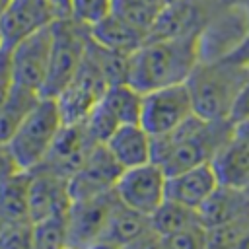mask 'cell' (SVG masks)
Listing matches in <instances>:
<instances>
[{
	"label": "cell",
	"instance_id": "39",
	"mask_svg": "<svg viewBox=\"0 0 249 249\" xmlns=\"http://www.w3.org/2000/svg\"><path fill=\"white\" fill-rule=\"evenodd\" d=\"M8 4H10V0H0V16L4 14V10L8 8Z\"/></svg>",
	"mask_w": 249,
	"mask_h": 249
},
{
	"label": "cell",
	"instance_id": "43",
	"mask_svg": "<svg viewBox=\"0 0 249 249\" xmlns=\"http://www.w3.org/2000/svg\"><path fill=\"white\" fill-rule=\"evenodd\" d=\"M62 249H76V247H70V245H66V247H62Z\"/></svg>",
	"mask_w": 249,
	"mask_h": 249
},
{
	"label": "cell",
	"instance_id": "30",
	"mask_svg": "<svg viewBox=\"0 0 249 249\" xmlns=\"http://www.w3.org/2000/svg\"><path fill=\"white\" fill-rule=\"evenodd\" d=\"M113 10V0H72L70 16L80 23L93 25Z\"/></svg>",
	"mask_w": 249,
	"mask_h": 249
},
{
	"label": "cell",
	"instance_id": "19",
	"mask_svg": "<svg viewBox=\"0 0 249 249\" xmlns=\"http://www.w3.org/2000/svg\"><path fill=\"white\" fill-rule=\"evenodd\" d=\"M152 134L140 124H121L105 142L107 150L123 169L152 161Z\"/></svg>",
	"mask_w": 249,
	"mask_h": 249
},
{
	"label": "cell",
	"instance_id": "37",
	"mask_svg": "<svg viewBox=\"0 0 249 249\" xmlns=\"http://www.w3.org/2000/svg\"><path fill=\"white\" fill-rule=\"evenodd\" d=\"M233 249H249V230H247V231H245V235L237 241V245H235Z\"/></svg>",
	"mask_w": 249,
	"mask_h": 249
},
{
	"label": "cell",
	"instance_id": "31",
	"mask_svg": "<svg viewBox=\"0 0 249 249\" xmlns=\"http://www.w3.org/2000/svg\"><path fill=\"white\" fill-rule=\"evenodd\" d=\"M160 249H206V228L196 226L161 237Z\"/></svg>",
	"mask_w": 249,
	"mask_h": 249
},
{
	"label": "cell",
	"instance_id": "17",
	"mask_svg": "<svg viewBox=\"0 0 249 249\" xmlns=\"http://www.w3.org/2000/svg\"><path fill=\"white\" fill-rule=\"evenodd\" d=\"M220 183L216 179V173L208 161V163L195 165L191 169L167 175L165 198L198 210L200 204L214 193V189Z\"/></svg>",
	"mask_w": 249,
	"mask_h": 249
},
{
	"label": "cell",
	"instance_id": "10",
	"mask_svg": "<svg viewBox=\"0 0 249 249\" xmlns=\"http://www.w3.org/2000/svg\"><path fill=\"white\" fill-rule=\"evenodd\" d=\"M117 200L119 198L115 191L82 200H72L66 212L68 245L76 249H88L89 245L97 243L103 237V231Z\"/></svg>",
	"mask_w": 249,
	"mask_h": 249
},
{
	"label": "cell",
	"instance_id": "32",
	"mask_svg": "<svg viewBox=\"0 0 249 249\" xmlns=\"http://www.w3.org/2000/svg\"><path fill=\"white\" fill-rule=\"evenodd\" d=\"M245 117H249V76H247V80H245V84H243V88H241V91H239V95L235 99V105H233L231 115H230V121L237 123V121H241Z\"/></svg>",
	"mask_w": 249,
	"mask_h": 249
},
{
	"label": "cell",
	"instance_id": "13",
	"mask_svg": "<svg viewBox=\"0 0 249 249\" xmlns=\"http://www.w3.org/2000/svg\"><path fill=\"white\" fill-rule=\"evenodd\" d=\"M58 18L51 0H10L0 16L6 49L16 47L29 35L49 27Z\"/></svg>",
	"mask_w": 249,
	"mask_h": 249
},
{
	"label": "cell",
	"instance_id": "29",
	"mask_svg": "<svg viewBox=\"0 0 249 249\" xmlns=\"http://www.w3.org/2000/svg\"><path fill=\"white\" fill-rule=\"evenodd\" d=\"M33 241L35 249H62L68 245V224L66 214L51 216L33 222Z\"/></svg>",
	"mask_w": 249,
	"mask_h": 249
},
{
	"label": "cell",
	"instance_id": "34",
	"mask_svg": "<svg viewBox=\"0 0 249 249\" xmlns=\"http://www.w3.org/2000/svg\"><path fill=\"white\" fill-rule=\"evenodd\" d=\"M70 2H72V0H51V4L54 6L58 18H66V16H70Z\"/></svg>",
	"mask_w": 249,
	"mask_h": 249
},
{
	"label": "cell",
	"instance_id": "44",
	"mask_svg": "<svg viewBox=\"0 0 249 249\" xmlns=\"http://www.w3.org/2000/svg\"><path fill=\"white\" fill-rule=\"evenodd\" d=\"M245 191H247V193H249V181H247V185H245Z\"/></svg>",
	"mask_w": 249,
	"mask_h": 249
},
{
	"label": "cell",
	"instance_id": "5",
	"mask_svg": "<svg viewBox=\"0 0 249 249\" xmlns=\"http://www.w3.org/2000/svg\"><path fill=\"white\" fill-rule=\"evenodd\" d=\"M53 47L43 97H56L78 72L89 43V25L80 23L72 16L56 18L51 23Z\"/></svg>",
	"mask_w": 249,
	"mask_h": 249
},
{
	"label": "cell",
	"instance_id": "3",
	"mask_svg": "<svg viewBox=\"0 0 249 249\" xmlns=\"http://www.w3.org/2000/svg\"><path fill=\"white\" fill-rule=\"evenodd\" d=\"M249 76V62L237 58H220L200 62L187 78L195 115L206 121H226L231 115L235 99Z\"/></svg>",
	"mask_w": 249,
	"mask_h": 249
},
{
	"label": "cell",
	"instance_id": "33",
	"mask_svg": "<svg viewBox=\"0 0 249 249\" xmlns=\"http://www.w3.org/2000/svg\"><path fill=\"white\" fill-rule=\"evenodd\" d=\"M233 136H237L239 140L249 144V117L233 123Z\"/></svg>",
	"mask_w": 249,
	"mask_h": 249
},
{
	"label": "cell",
	"instance_id": "23",
	"mask_svg": "<svg viewBox=\"0 0 249 249\" xmlns=\"http://www.w3.org/2000/svg\"><path fill=\"white\" fill-rule=\"evenodd\" d=\"M148 230H150V216L140 214L117 200L101 239L115 243L119 247H124V245L132 243L134 239H138Z\"/></svg>",
	"mask_w": 249,
	"mask_h": 249
},
{
	"label": "cell",
	"instance_id": "2",
	"mask_svg": "<svg viewBox=\"0 0 249 249\" xmlns=\"http://www.w3.org/2000/svg\"><path fill=\"white\" fill-rule=\"evenodd\" d=\"M196 35L144 41L130 54L128 84L146 93L158 88L185 84L198 64Z\"/></svg>",
	"mask_w": 249,
	"mask_h": 249
},
{
	"label": "cell",
	"instance_id": "8",
	"mask_svg": "<svg viewBox=\"0 0 249 249\" xmlns=\"http://www.w3.org/2000/svg\"><path fill=\"white\" fill-rule=\"evenodd\" d=\"M193 115L195 109L187 84H175L144 93L140 124L152 136H161L177 128Z\"/></svg>",
	"mask_w": 249,
	"mask_h": 249
},
{
	"label": "cell",
	"instance_id": "15",
	"mask_svg": "<svg viewBox=\"0 0 249 249\" xmlns=\"http://www.w3.org/2000/svg\"><path fill=\"white\" fill-rule=\"evenodd\" d=\"M218 6V4H216ZM216 6H206L196 0H171L165 2L160 10L152 29L148 31L146 41L158 39H173L183 35L198 33L204 21L208 19L210 12Z\"/></svg>",
	"mask_w": 249,
	"mask_h": 249
},
{
	"label": "cell",
	"instance_id": "35",
	"mask_svg": "<svg viewBox=\"0 0 249 249\" xmlns=\"http://www.w3.org/2000/svg\"><path fill=\"white\" fill-rule=\"evenodd\" d=\"M231 58H237V60H243V62H249V39L245 41V45L237 51V53H233L231 54Z\"/></svg>",
	"mask_w": 249,
	"mask_h": 249
},
{
	"label": "cell",
	"instance_id": "24",
	"mask_svg": "<svg viewBox=\"0 0 249 249\" xmlns=\"http://www.w3.org/2000/svg\"><path fill=\"white\" fill-rule=\"evenodd\" d=\"M43 95L33 89L14 86L12 93L0 107V146L8 144V140L14 136V132L19 128L23 119L29 115V111L35 107V103Z\"/></svg>",
	"mask_w": 249,
	"mask_h": 249
},
{
	"label": "cell",
	"instance_id": "40",
	"mask_svg": "<svg viewBox=\"0 0 249 249\" xmlns=\"http://www.w3.org/2000/svg\"><path fill=\"white\" fill-rule=\"evenodd\" d=\"M196 2H202V4H206V6H216V4H220V0H196Z\"/></svg>",
	"mask_w": 249,
	"mask_h": 249
},
{
	"label": "cell",
	"instance_id": "12",
	"mask_svg": "<svg viewBox=\"0 0 249 249\" xmlns=\"http://www.w3.org/2000/svg\"><path fill=\"white\" fill-rule=\"evenodd\" d=\"M123 167L107 150L105 144H95L82 167L70 177V195L72 200H82L97 196L115 189L117 179L121 177Z\"/></svg>",
	"mask_w": 249,
	"mask_h": 249
},
{
	"label": "cell",
	"instance_id": "27",
	"mask_svg": "<svg viewBox=\"0 0 249 249\" xmlns=\"http://www.w3.org/2000/svg\"><path fill=\"white\" fill-rule=\"evenodd\" d=\"M88 49H89L91 56L95 58V62L99 64V68H101V72H103V76H105L109 86L128 82L130 54L119 53V51H113V49H107V47H101L91 37H89Z\"/></svg>",
	"mask_w": 249,
	"mask_h": 249
},
{
	"label": "cell",
	"instance_id": "7",
	"mask_svg": "<svg viewBox=\"0 0 249 249\" xmlns=\"http://www.w3.org/2000/svg\"><path fill=\"white\" fill-rule=\"evenodd\" d=\"M107 88H109V84H107L99 64L95 62V58L91 56V53L88 49L74 78L54 97L64 124L84 123L88 119V115L93 111V107L101 101Z\"/></svg>",
	"mask_w": 249,
	"mask_h": 249
},
{
	"label": "cell",
	"instance_id": "41",
	"mask_svg": "<svg viewBox=\"0 0 249 249\" xmlns=\"http://www.w3.org/2000/svg\"><path fill=\"white\" fill-rule=\"evenodd\" d=\"M6 45H4V33H2V27H0V51H4Z\"/></svg>",
	"mask_w": 249,
	"mask_h": 249
},
{
	"label": "cell",
	"instance_id": "22",
	"mask_svg": "<svg viewBox=\"0 0 249 249\" xmlns=\"http://www.w3.org/2000/svg\"><path fill=\"white\" fill-rule=\"evenodd\" d=\"M29 218V171H14L0 181V226Z\"/></svg>",
	"mask_w": 249,
	"mask_h": 249
},
{
	"label": "cell",
	"instance_id": "28",
	"mask_svg": "<svg viewBox=\"0 0 249 249\" xmlns=\"http://www.w3.org/2000/svg\"><path fill=\"white\" fill-rule=\"evenodd\" d=\"M161 8L163 6L152 0H113V12L134 25L138 31H142L146 37Z\"/></svg>",
	"mask_w": 249,
	"mask_h": 249
},
{
	"label": "cell",
	"instance_id": "20",
	"mask_svg": "<svg viewBox=\"0 0 249 249\" xmlns=\"http://www.w3.org/2000/svg\"><path fill=\"white\" fill-rule=\"evenodd\" d=\"M210 165L220 185L245 189L249 181V144L231 136L212 156Z\"/></svg>",
	"mask_w": 249,
	"mask_h": 249
},
{
	"label": "cell",
	"instance_id": "42",
	"mask_svg": "<svg viewBox=\"0 0 249 249\" xmlns=\"http://www.w3.org/2000/svg\"><path fill=\"white\" fill-rule=\"evenodd\" d=\"M152 2H156V4H160V6H163L167 0H152Z\"/></svg>",
	"mask_w": 249,
	"mask_h": 249
},
{
	"label": "cell",
	"instance_id": "6",
	"mask_svg": "<svg viewBox=\"0 0 249 249\" xmlns=\"http://www.w3.org/2000/svg\"><path fill=\"white\" fill-rule=\"evenodd\" d=\"M249 39V4L220 2L196 35L198 60L210 62L237 53Z\"/></svg>",
	"mask_w": 249,
	"mask_h": 249
},
{
	"label": "cell",
	"instance_id": "21",
	"mask_svg": "<svg viewBox=\"0 0 249 249\" xmlns=\"http://www.w3.org/2000/svg\"><path fill=\"white\" fill-rule=\"evenodd\" d=\"M89 37L101 47L126 54H132L146 41V35L142 31H138L134 25H130L113 10L105 18L89 25Z\"/></svg>",
	"mask_w": 249,
	"mask_h": 249
},
{
	"label": "cell",
	"instance_id": "4",
	"mask_svg": "<svg viewBox=\"0 0 249 249\" xmlns=\"http://www.w3.org/2000/svg\"><path fill=\"white\" fill-rule=\"evenodd\" d=\"M62 126L56 99L41 97L4 148L19 171H33L47 158Z\"/></svg>",
	"mask_w": 249,
	"mask_h": 249
},
{
	"label": "cell",
	"instance_id": "25",
	"mask_svg": "<svg viewBox=\"0 0 249 249\" xmlns=\"http://www.w3.org/2000/svg\"><path fill=\"white\" fill-rule=\"evenodd\" d=\"M196 226H202L200 218H198V210L189 208V206L169 200V198H165L150 214V228L161 237L183 231V230H191Z\"/></svg>",
	"mask_w": 249,
	"mask_h": 249
},
{
	"label": "cell",
	"instance_id": "26",
	"mask_svg": "<svg viewBox=\"0 0 249 249\" xmlns=\"http://www.w3.org/2000/svg\"><path fill=\"white\" fill-rule=\"evenodd\" d=\"M144 93L138 91L128 82L109 86L101 97V103L109 109V113L117 119L119 124H134L140 123Z\"/></svg>",
	"mask_w": 249,
	"mask_h": 249
},
{
	"label": "cell",
	"instance_id": "16",
	"mask_svg": "<svg viewBox=\"0 0 249 249\" xmlns=\"http://www.w3.org/2000/svg\"><path fill=\"white\" fill-rule=\"evenodd\" d=\"M97 142H93V138L88 134L84 123L78 124H64L53 144V148L49 150L47 158L43 160V163L39 167L54 171L58 175L64 177H72L82 163L86 161L89 150L95 146ZM37 169V167H35Z\"/></svg>",
	"mask_w": 249,
	"mask_h": 249
},
{
	"label": "cell",
	"instance_id": "14",
	"mask_svg": "<svg viewBox=\"0 0 249 249\" xmlns=\"http://www.w3.org/2000/svg\"><path fill=\"white\" fill-rule=\"evenodd\" d=\"M72 204L70 179L54 171L37 167L29 171V218L39 222L66 214Z\"/></svg>",
	"mask_w": 249,
	"mask_h": 249
},
{
	"label": "cell",
	"instance_id": "1",
	"mask_svg": "<svg viewBox=\"0 0 249 249\" xmlns=\"http://www.w3.org/2000/svg\"><path fill=\"white\" fill-rule=\"evenodd\" d=\"M233 136V123L206 121L198 115L189 117L167 134L152 136V161L167 175L208 163L212 156Z\"/></svg>",
	"mask_w": 249,
	"mask_h": 249
},
{
	"label": "cell",
	"instance_id": "38",
	"mask_svg": "<svg viewBox=\"0 0 249 249\" xmlns=\"http://www.w3.org/2000/svg\"><path fill=\"white\" fill-rule=\"evenodd\" d=\"M224 4H249V0H220Z\"/></svg>",
	"mask_w": 249,
	"mask_h": 249
},
{
	"label": "cell",
	"instance_id": "45",
	"mask_svg": "<svg viewBox=\"0 0 249 249\" xmlns=\"http://www.w3.org/2000/svg\"><path fill=\"white\" fill-rule=\"evenodd\" d=\"M167 2H171V0H167Z\"/></svg>",
	"mask_w": 249,
	"mask_h": 249
},
{
	"label": "cell",
	"instance_id": "11",
	"mask_svg": "<svg viewBox=\"0 0 249 249\" xmlns=\"http://www.w3.org/2000/svg\"><path fill=\"white\" fill-rule=\"evenodd\" d=\"M51 47H53V31L49 25L10 49L16 86L33 89L37 93L43 91L51 62Z\"/></svg>",
	"mask_w": 249,
	"mask_h": 249
},
{
	"label": "cell",
	"instance_id": "9",
	"mask_svg": "<svg viewBox=\"0 0 249 249\" xmlns=\"http://www.w3.org/2000/svg\"><path fill=\"white\" fill-rule=\"evenodd\" d=\"M165 189L167 173L156 161H148L136 167L123 169L113 191L119 202L150 216L165 200Z\"/></svg>",
	"mask_w": 249,
	"mask_h": 249
},
{
	"label": "cell",
	"instance_id": "18",
	"mask_svg": "<svg viewBox=\"0 0 249 249\" xmlns=\"http://www.w3.org/2000/svg\"><path fill=\"white\" fill-rule=\"evenodd\" d=\"M198 218L204 228L249 220V193L241 187L218 185L200 204Z\"/></svg>",
	"mask_w": 249,
	"mask_h": 249
},
{
	"label": "cell",
	"instance_id": "36",
	"mask_svg": "<svg viewBox=\"0 0 249 249\" xmlns=\"http://www.w3.org/2000/svg\"><path fill=\"white\" fill-rule=\"evenodd\" d=\"M88 249H123V247H119V245H115V243H109V241H103V239H99L97 243L89 245Z\"/></svg>",
	"mask_w": 249,
	"mask_h": 249
}]
</instances>
